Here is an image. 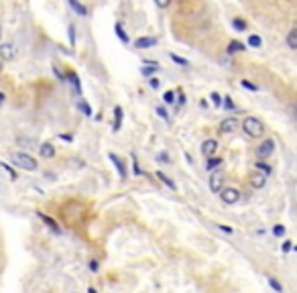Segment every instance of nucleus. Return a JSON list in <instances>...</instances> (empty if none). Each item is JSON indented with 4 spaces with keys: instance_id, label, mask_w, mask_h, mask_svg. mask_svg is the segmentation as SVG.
<instances>
[{
    "instance_id": "412c9836",
    "label": "nucleus",
    "mask_w": 297,
    "mask_h": 293,
    "mask_svg": "<svg viewBox=\"0 0 297 293\" xmlns=\"http://www.w3.org/2000/svg\"><path fill=\"white\" fill-rule=\"evenodd\" d=\"M114 31H116L118 39H120V41H122V43H128V35L124 33V29H122V25H120V23H116V27H114Z\"/></svg>"
},
{
    "instance_id": "2f4dec72",
    "label": "nucleus",
    "mask_w": 297,
    "mask_h": 293,
    "mask_svg": "<svg viewBox=\"0 0 297 293\" xmlns=\"http://www.w3.org/2000/svg\"><path fill=\"white\" fill-rule=\"evenodd\" d=\"M133 171H134L136 175H143L141 165H138V161H136V155H133Z\"/></svg>"
},
{
    "instance_id": "e433bc0d",
    "label": "nucleus",
    "mask_w": 297,
    "mask_h": 293,
    "mask_svg": "<svg viewBox=\"0 0 297 293\" xmlns=\"http://www.w3.org/2000/svg\"><path fill=\"white\" fill-rule=\"evenodd\" d=\"M88 267H90V271H92V273H96L98 269H100V263H98L96 259H92L90 263H88Z\"/></svg>"
},
{
    "instance_id": "aec40b11",
    "label": "nucleus",
    "mask_w": 297,
    "mask_h": 293,
    "mask_svg": "<svg viewBox=\"0 0 297 293\" xmlns=\"http://www.w3.org/2000/svg\"><path fill=\"white\" fill-rule=\"evenodd\" d=\"M67 80H69V84H74V88L77 92H82V84H80V77H77L74 72H69L67 73Z\"/></svg>"
},
{
    "instance_id": "20e7f679",
    "label": "nucleus",
    "mask_w": 297,
    "mask_h": 293,
    "mask_svg": "<svg viewBox=\"0 0 297 293\" xmlns=\"http://www.w3.org/2000/svg\"><path fill=\"white\" fill-rule=\"evenodd\" d=\"M218 198H220L226 206H234V204L240 202V191L236 188H224L220 193H218Z\"/></svg>"
},
{
    "instance_id": "6ab92c4d",
    "label": "nucleus",
    "mask_w": 297,
    "mask_h": 293,
    "mask_svg": "<svg viewBox=\"0 0 297 293\" xmlns=\"http://www.w3.org/2000/svg\"><path fill=\"white\" fill-rule=\"evenodd\" d=\"M287 45H289V49H297V27L287 33Z\"/></svg>"
},
{
    "instance_id": "ddd939ff",
    "label": "nucleus",
    "mask_w": 297,
    "mask_h": 293,
    "mask_svg": "<svg viewBox=\"0 0 297 293\" xmlns=\"http://www.w3.org/2000/svg\"><path fill=\"white\" fill-rule=\"evenodd\" d=\"M254 169L259 171V173H263V175H267V177H269V175L273 173V167H271V165L267 163L265 159H259V161H256V163H254Z\"/></svg>"
},
{
    "instance_id": "4468645a",
    "label": "nucleus",
    "mask_w": 297,
    "mask_h": 293,
    "mask_svg": "<svg viewBox=\"0 0 297 293\" xmlns=\"http://www.w3.org/2000/svg\"><path fill=\"white\" fill-rule=\"evenodd\" d=\"M134 45H136V49H147V47L157 45V39L155 37H138Z\"/></svg>"
},
{
    "instance_id": "cd10ccee",
    "label": "nucleus",
    "mask_w": 297,
    "mask_h": 293,
    "mask_svg": "<svg viewBox=\"0 0 297 293\" xmlns=\"http://www.w3.org/2000/svg\"><path fill=\"white\" fill-rule=\"evenodd\" d=\"M157 161L163 163V165H169L171 163V157L167 153H157Z\"/></svg>"
},
{
    "instance_id": "9d476101",
    "label": "nucleus",
    "mask_w": 297,
    "mask_h": 293,
    "mask_svg": "<svg viewBox=\"0 0 297 293\" xmlns=\"http://www.w3.org/2000/svg\"><path fill=\"white\" fill-rule=\"evenodd\" d=\"M249 183L252 185L254 190H263L265 185H267V175H263V173H259V171H254V173H251Z\"/></svg>"
},
{
    "instance_id": "f257e3e1",
    "label": "nucleus",
    "mask_w": 297,
    "mask_h": 293,
    "mask_svg": "<svg viewBox=\"0 0 297 293\" xmlns=\"http://www.w3.org/2000/svg\"><path fill=\"white\" fill-rule=\"evenodd\" d=\"M242 131L251 139H261L265 134V122L261 118H256V116H246L242 120Z\"/></svg>"
},
{
    "instance_id": "a19ab883",
    "label": "nucleus",
    "mask_w": 297,
    "mask_h": 293,
    "mask_svg": "<svg viewBox=\"0 0 297 293\" xmlns=\"http://www.w3.org/2000/svg\"><path fill=\"white\" fill-rule=\"evenodd\" d=\"M0 165H2V167H4L8 173H11V177H13V179H16V171H15L13 167H8V165H6V163H2V161H0Z\"/></svg>"
},
{
    "instance_id": "393cba45",
    "label": "nucleus",
    "mask_w": 297,
    "mask_h": 293,
    "mask_svg": "<svg viewBox=\"0 0 297 293\" xmlns=\"http://www.w3.org/2000/svg\"><path fill=\"white\" fill-rule=\"evenodd\" d=\"M238 51H244V45L240 41H232L228 45V53H238Z\"/></svg>"
},
{
    "instance_id": "473e14b6",
    "label": "nucleus",
    "mask_w": 297,
    "mask_h": 293,
    "mask_svg": "<svg viewBox=\"0 0 297 293\" xmlns=\"http://www.w3.org/2000/svg\"><path fill=\"white\" fill-rule=\"evenodd\" d=\"M240 84H242V88H246V90H251V92H256V90H259V86H254V84H251L249 80H242Z\"/></svg>"
},
{
    "instance_id": "a211bd4d",
    "label": "nucleus",
    "mask_w": 297,
    "mask_h": 293,
    "mask_svg": "<svg viewBox=\"0 0 297 293\" xmlns=\"http://www.w3.org/2000/svg\"><path fill=\"white\" fill-rule=\"evenodd\" d=\"M155 175H157V177H159V179H161V183H165V185H167V188H169V190H173V191L177 190V185H175V181H173L171 177H167V175H165L163 171H157Z\"/></svg>"
},
{
    "instance_id": "3c124183",
    "label": "nucleus",
    "mask_w": 297,
    "mask_h": 293,
    "mask_svg": "<svg viewBox=\"0 0 297 293\" xmlns=\"http://www.w3.org/2000/svg\"><path fill=\"white\" fill-rule=\"evenodd\" d=\"M0 35H2V33H0Z\"/></svg>"
},
{
    "instance_id": "de8ad7c7",
    "label": "nucleus",
    "mask_w": 297,
    "mask_h": 293,
    "mask_svg": "<svg viewBox=\"0 0 297 293\" xmlns=\"http://www.w3.org/2000/svg\"><path fill=\"white\" fill-rule=\"evenodd\" d=\"M2 102H4V94H2V92H0V104H2Z\"/></svg>"
},
{
    "instance_id": "0eeeda50",
    "label": "nucleus",
    "mask_w": 297,
    "mask_h": 293,
    "mask_svg": "<svg viewBox=\"0 0 297 293\" xmlns=\"http://www.w3.org/2000/svg\"><path fill=\"white\" fill-rule=\"evenodd\" d=\"M108 157H110V161L114 163V167H116V171H118V175H120V179L122 181H126L128 179V171H126V163L118 157V155H114V153H108Z\"/></svg>"
},
{
    "instance_id": "39448f33",
    "label": "nucleus",
    "mask_w": 297,
    "mask_h": 293,
    "mask_svg": "<svg viewBox=\"0 0 297 293\" xmlns=\"http://www.w3.org/2000/svg\"><path fill=\"white\" fill-rule=\"evenodd\" d=\"M273 153H275V141L273 139H265L259 146H256V157H259V159H265L267 161Z\"/></svg>"
},
{
    "instance_id": "58836bf2",
    "label": "nucleus",
    "mask_w": 297,
    "mask_h": 293,
    "mask_svg": "<svg viewBox=\"0 0 297 293\" xmlns=\"http://www.w3.org/2000/svg\"><path fill=\"white\" fill-rule=\"evenodd\" d=\"M157 114H159L163 120H169V114H167V110L163 108V106H159V108H157Z\"/></svg>"
},
{
    "instance_id": "4c0bfd02",
    "label": "nucleus",
    "mask_w": 297,
    "mask_h": 293,
    "mask_svg": "<svg viewBox=\"0 0 297 293\" xmlns=\"http://www.w3.org/2000/svg\"><path fill=\"white\" fill-rule=\"evenodd\" d=\"M177 96H179V100H177V108H181V106L185 104V100H187V98H185V94L183 92H175Z\"/></svg>"
},
{
    "instance_id": "7c9ffc66",
    "label": "nucleus",
    "mask_w": 297,
    "mask_h": 293,
    "mask_svg": "<svg viewBox=\"0 0 297 293\" xmlns=\"http://www.w3.org/2000/svg\"><path fill=\"white\" fill-rule=\"evenodd\" d=\"M261 37H256V35H251V39H249V45L251 47H261Z\"/></svg>"
},
{
    "instance_id": "ea45409f",
    "label": "nucleus",
    "mask_w": 297,
    "mask_h": 293,
    "mask_svg": "<svg viewBox=\"0 0 297 293\" xmlns=\"http://www.w3.org/2000/svg\"><path fill=\"white\" fill-rule=\"evenodd\" d=\"M67 31H69V41H72V45H74L75 43V29H74V25H69Z\"/></svg>"
},
{
    "instance_id": "4be33fe9",
    "label": "nucleus",
    "mask_w": 297,
    "mask_h": 293,
    "mask_svg": "<svg viewBox=\"0 0 297 293\" xmlns=\"http://www.w3.org/2000/svg\"><path fill=\"white\" fill-rule=\"evenodd\" d=\"M285 232H287V228L283 226V224H275L273 226V236H277V238H283Z\"/></svg>"
},
{
    "instance_id": "7ed1b4c3",
    "label": "nucleus",
    "mask_w": 297,
    "mask_h": 293,
    "mask_svg": "<svg viewBox=\"0 0 297 293\" xmlns=\"http://www.w3.org/2000/svg\"><path fill=\"white\" fill-rule=\"evenodd\" d=\"M224 183H226V173H224L222 169L212 171L210 181H208V185H210V191H212V193H220V191L224 190Z\"/></svg>"
},
{
    "instance_id": "a878e982",
    "label": "nucleus",
    "mask_w": 297,
    "mask_h": 293,
    "mask_svg": "<svg viewBox=\"0 0 297 293\" xmlns=\"http://www.w3.org/2000/svg\"><path fill=\"white\" fill-rule=\"evenodd\" d=\"M163 102H165V104H169V106L175 104V92H173V90H167V92L163 94Z\"/></svg>"
},
{
    "instance_id": "c756f323",
    "label": "nucleus",
    "mask_w": 297,
    "mask_h": 293,
    "mask_svg": "<svg viewBox=\"0 0 297 293\" xmlns=\"http://www.w3.org/2000/svg\"><path fill=\"white\" fill-rule=\"evenodd\" d=\"M232 27L238 29V31H244V29H246V23L240 21V18H234V21H232Z\"/></svg>"
},
{
    "instance_id": "9b49d317",
    "label": "nucleus",
    "mask_w": 297,
    "mask_h": 293,
    "mask_svg": "<svg viewBox=\"0 0 297 293\" xmlns=\"http://www.w3.org/2000/svg\"><path fill=\"white\" fill-rule=\"evenodd\" d=\"M39 153H41L43 159H53L55 157V146L51 143H43V145H39Z\"/></svg>"
},
{
    "instance_id": "c85d7f7f",
    "label": "nucleus",
    "mask_w": 297,
    "mask_h": 293,
    "mask_svg": "<svg viewBox=\"0 0 297 293\" xmlns=\"http://www.w3.org/2000/svg\"><path fill=\"white\" fill-rule=\"evenodd\" d=\"M77 106H80V110L86 114V116H92V108H90V104H86V102H80V104H77Z\"/></svg>"
},
{
    "instance_id": "f3484780",
    "label": "nucleus",
    "mask_w": 297,
    "mask_h": 293,
    "mask_svg": "<svg viewBox=\"0 0 297 293\" xmlns=\"http://www.w3.org/2000/svg\"><path fill=\"white\" fill-rule=\"evenodd\" d=\"M222 163H224L222 157H210V159H208V163H206V169L208 171H216V169H220Z\"/></svg>"
},
{
    "instance_id": "37998d69",
    "label": "nucleus",
    "mask_w": 297,
    "mask_h": 293,
    "mask_svg": "<svg viewBox=\"0 0 297 293\" xmlns=\"http://www.w3.org/2000/svg\"><path fill=\"white\" fill-rule=\"evenodd\" d=\"M159 80H157V77H148V86H151L153 88V90H157V88H159Z\"/></svg>"
},
{
    "instance_id": "49530a36",
    "label": "nucleus",
    "mask_w": 297,
    "mask_h": 293,
    "mask_svg": "<svg viewBox=\"0 0 297 293\" xmlns=\"http://www.w3.org/2000/svg\"><path fill=\"white\" fill-rule=\"evenodd\" d=\"M88 293H98V291H96L94 287H88Z\"/></svg>"
},
{
    "instance_id": "6e6552de",
    "label": "nucleus",
    "mask_w": 297,
    "mask_h": 293,
    "mask_svg": "<svg viewBox=\"0 0 297 293\" xmlns=\"http://www.w3.org/2000/svg\"><path fill=\"white\" fill-rule=\"evenodd\" d=\"M238 126H240L238 118H236V116H230V118H224L220 122V132L222 134H230V132H234L236 129H238Z\"/></svg>"
},
{
    "instance_id": "f704fd0d",
    "label": "nucleus",
    "mask_w": 297,
    "mask_h": 293,
    "mask_svg": "<svg viewBox=\"0 0 297 293\" xmlns=\"http://www.w3.org/2000/svg\"><path fill=\"white\" fill-rule=\"evenodd\" d=\"M218 230H220V232H224V234H234V228L226 226V224H218Z\"/></svg>"
},
{
    "instance_id": "2eb2a0df",
    "label": "nucleus",
    "mask_w": 297,
    "mask_h": 293,
    "mask_svg": "<svg viewBox=\"0 0 297 293\" xmlns=\"http://www.w3.org/2000/svg\"><path fill=\"white\" fill-rule=\"evenodd\" d=\"M122 108H120V106H116V108H114V124H112V131L114 132H118V131H120V126H122Z\"/></svg>"
},
{
    "instance_id": "b1692460",
    "label": "nucleus",
    "mask_w": 297,
    "mask_h": 293,
    "mask_svg": "<svg viewBox=\"0 0 297 293\" xmlns=\"http://www.w3.org/2000/svg\"><path fill=\"white\" fill-rule=\"evenodd\" d=\"M267 283H269V285L277 291V293H283V285H281V283L279 281H277L275 277H267Z\"/></svg>"
},
{
    "instance_id": "c9c22d12",
    "label": "nucleus",
    "mask_w": 297,
    "mask_h": 293,
    "mask_svg": "<svg viewBox=\"0 0 297 293\" xmlns=\"http://www.w3.org/2000/svg\"><path fill=\"white\" fill-rule=\"evenodd\" d=\"M171 59L175 61V63H179V65H187V59H183V57H179V55H175V53H171Z\"/></svg>"
},
{
    "instance_id": "09e8293b",
    "label": "nucleus",
    "mask_w": 297,
    "mask_h": 293,
    "mask_svg": "<svg viewBox=\"0 0 297 293\" xmlns=\"http://www.w3.org/2000/svg\"><path fill=\"white\" fill-rule=\"evenodd\" d=\"M293 250H297V244H293Z\"/></svg>"
},
{
    "instance_id": "79ce46f5",
    "label": "nucleus",
    "mask_w": 297,
    "mask_h": 293,
    "mask_svg": "<svg viewBox=\"0 0 297 293\" xmlns=\"http://www.w3.org/2000/svg\"><path fill=\"white\" fill-rule=\"evenodd\" d=\"M155 4L159 6V8H167V6L171 4V0H155Z\"/></svg>"
},
{
    "instance_id": "dca6fc26",
    "label": "nucleus",
    "mask_w": 297,
    "mask_h": 293,
    "mask_svg": "<svg viewBox=\"0 0 297 293\" xmlns=\"http://www.w3.org/2000/svg\"><path fill=\"white\" fill-rule=\"evenodd\" d=\"M67 2H69V6H72L77 15H82V16H86V15H88V8H86V6L80 2V0H67Z\"/></svg>"
},
{
    "instance_id": "c03bdc74",
    "label": "nucleus",
    "mask_w": 297,
    "mask_h": 293,
    "mask_svg": "<svg viewBox=\"0 0 297 293\" xmlns=\"http://www.w3.org/2000/svg\"><path fill=\"white\" fill-rule=\"evenodd\" d=\"M222 104H224L228 110H232V108H234V104H232V100H230V96H224V102H222Z\"/></svg>"
},
{
    "instance_id": "1a4fd4ad",
    "label": "nucleus",
    "mask_w": 297,
    "mask_h": 293,
    "mask_svg": "<svg viewBox=\"0 0 297 293\" xmlns=\"http://www.w3.org/2000/svg\"><path fill=\"white\" fill-rule=\"evenodd\" d=\"M15 55H16V49L13 43H0V57H2L4 61L15 59Z\"/></svg>"
},
{
    "instance_id": "f03ea898",
    "label": "nucleus",
    "mask_w": 297,
    "mask_h": 293,
    "mask_svg": "<svg viewBox=\"0 0 297 293\" xmlns=\"http://www.w3.org/2000/svg\"><path fill=\"white\" fill-rule=\"evenodd\" d=\"M13 163L16 165V167H21L25 171H37V161L31 157V155H27V153H13Z\"/></svg>"
},
{
    "instance_id": "72a5a7b5",
    "label": "nucleus",
    "mask_w": 297,
    "mask_h": 293,
    "mask_svg": "<svg viewBox=\"0 0 297 293\" xmlns=\"http://www.w3.org/2000/svg\"><path fill=\"white\" fill-rule=\"evenodd\" d=\"M281 250H283V252H289V250H293V242H291V240H283V244H281Z\"/></svg>"
},
{
    "instance_id": "5701e85b",
    "label": "nucleus",
    "mask_w": 297,
    "mask_h": 293,
    "mask_svg": "<svg viewBox=\"0 0 297 293\" xmlns=\"http://www.w3.org/2000/svg\"><path fill=\"white\" fill-rule=\"evenodd\" d=\"M210 100H212V104L216 106V108H220L222 102H224V96H220L218 92H212V94H210Z\"/></svg>"
},
{
    "instance_id": "bb28decb",
    "label": "nucleus",
    "mask_w": 297,
    "mask_h": 293,
    "mask_svg": "<svg viewBox=\"0 0 297 293\" xmlns=\"http://www.w3.org/2000/svg\"><path fill=\"white\" fill-rule=\"evenodd\" d=\"M141 72H143L145 75H151V77H153V73H155V72H159V65H145Z\"/></svg>"
},
{
    "instance_id": "423d86ee",
    "label": "nucleus",
    "mask_w": 297,
    "mask_h": 293,
    "mask_svg": "<svg viewBox=\"0 0 297 293\" xmlns=\"http://www.w3.org/2000/svg\"><path fill=\"white\" fill-rule=\"evenodd\" d=\"M218 146H220V145H218L216 139H206V141L202 143L200 149H202V155H204V157H206V159H210V157H216Z\"/></svg>"
},
{
    "instance_id": "8fccbe9b",
    "label": "nucleus",
    "mask_w": 297,
    "mask_h": 293,
    "mask_svg": "<svg viewBox=\"0 0 297 293\" xmlns=\"http://www.w3.org/2000/svg\"><path fill=\"white\" fill-rule=\"evenodd\" d=\"M0 70H2V63H0Z\"/></svg>"
},
{
    "instance_id": "a18cd8bd",
    "label": "nucleus",
    "mask_w": 297,
    "mask_h": 293,
    "mask_svg": "<svg viewBox=\"0 0 297 293\" xmlns=\"http://www.w3.org/2000/svg\"><path fill=\"white\" fill-rule=\"evenodd\" d=\"M291 112H293V116H295V120H297V100L291 104Z\"/></svg>"
},
{
    "instance_id": "f8f14e48",
    "label": "nucleus",
    "mask_w": 297,
    "mask_h": 293,
    "mask_svg": "<svg viewBox=\"0 0 297 293\" xmlns=\"http://www.w3.org/2000/svg\"><path fill=\"white\" fill-rule=\"evenodd\" d=\"M37 216L41 218V220H43V222H45L47 226L51 228V230H53L55 234H61V228H59V224H57V222H55V220H53L51 216H47V214H43V212H37Z\"/></svg>"
}]
</instances>
